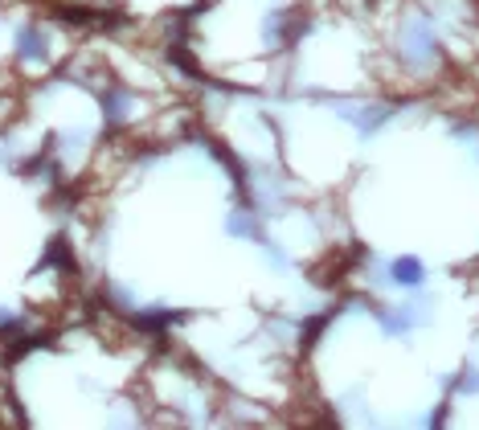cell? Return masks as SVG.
I'll use <instances>...</instances> for the list:
<instances>
[{"mask_svg":"<svg viewBox=\"0 0 479 430\" xmlns=\"http://www.w3.org/2000/svg\"><path fill=\"white\" fill-rule=\"evenodd\" d=\"M394 279L406 283V287H418V283H422V263H418V258H397V263H394Z\"/></svg>","mask_w":479,"mask_h":430,"instance_id":"6da1fadb","label":"cell"}]
</instances>
